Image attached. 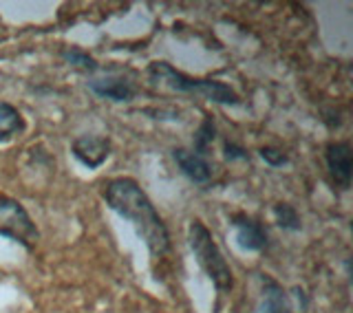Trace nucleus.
I'll return each instance as SVG.
<instances>
[{"label":"nucleus","instance_id":"nucleus-1","mask_svg":"<svg viewBox=\"0 0 353 313\" xmlns=\"http://www.w3.org/2000/svg\"><path fill=\"white\" fill-rule=\"evenodd\" d=\"M102 196L110 210L135 225L141 241L146 243L152 261H159L170 252L168 228H165L159 212L154 210L152 201L148 199V194L143 192L135 179L130 176L110 179L104 185Z\"/></svg>","mask_w":353,"mask_h":313},{"label":"nucleus","instance_id":"nucleus-2","mask_svg":"<svg viewBox=\"0 0 353 313\" xmlns=\"http://www.w3.org/2000/svg\"><path fill=\"white\" fill-rule=\"evenodd\" d=\"M148 77L152 84L168 86L179 93H201L216 104H239V95L223 82L216 80H201V77H190L181 71L172 69L168 62H152L148 66Z\"/></svg>","mask_w":353,"mask_h":313},{"label":"nucleus","instance_id":"nucleus-3","mask_svg":"<svg viewBox=\"0 0 353 313\" xmlns=\"http://www.w3.org/2000/svg\"><path fill=\"white\" fill-rule=\"evenodd\" d=\"M188 241H190L194 259L199 261V265H201V270L208 274L210 281H212L216 292L228 294L234 287V274H232L223 252L219 250L212 232L201 221H192L190 230H188Z\"/></svg>","mask_w":353,"mask_h":313},{"label":"nucleus","instance_id":"nucleus-4","mask_svg":"<svg viewBox=\"0 0 353 313\" xmlns=\"http://www.w3.org/2000/svg\"><path fill=\"white\" fill-rule=\"evenodd\" d=\"M0 236L16 241L27 250H33L40 241V232L29 212L22 208L20 201L7 194H0Z\"/></svg>","mask_w":353,"mask_h":313},{"label":"nucleus","instance_id":"nucleus-5","mask_svg":"<svg viewBox=\"0 0 353 313\" xmlns=\"http://www.w3.org/2000/svg\"><path fill=\"white\" fill-rule=\"evenodd\" d=\"M325 159L329 174L334 179V183L340 190H349L351 188V179H353V152L349 141H331L325 148Z\"/></svg>","mask_w":353,"mask_h":313},{"label":"nucleus","instance_id":"nucleus-6","mask_svg":"<svg viewBox=\"0 0 353 313\" xmlns=\"http://www.w3.org/2000/svg\"><path fill=\"white\" fill-rule=\"evenodd\" d=\"M71 150L77 161L84 163L88 170H95V168H99L108 159L110 141L99 135H82V137L73 139Z\"/></svg>","mask_w":353,"mask_h":313},{"label":"nucleus","instance_id":"nucleus-7","mask_svg":"<svg viewBox=\"0 0 353 313\" xmlns=\"http://www.w3.org/2000/svg\"><path fill=\"white\" fill-rule=\"evenodd\" d=\"M232 225L236 228V241L243 250L248 252H261L268 248V232L259 221L250 219L248 214H234Z\"/></svg>","mask_w":353,"mask_h":313},{"label":"nucleus","instance_id":"nucleus-8","mask_svg":"<svg viewBox=\"0 0 353 313\" xmlns=\"http://www.w3.org/2000/svg\"><path fill=\"white\" fill-rule=\"evenodd\" d=\"M172 156L176 165L181 168V172L194 183H208L212 179V165L205 159V156L196 154L194 150H185V148H176L172 150Z\"/></svg>","mask_w":353,"mask_h":313},{"label":"nucleus","instance_id":"nucleus-9","mask_svg":"<svg viewBox=\"0 0 353 313\" xmlns=\"http://www.w3.org/2000/svg\"><path fill=\"white\" fill-rule=\"evenodd\" d=\"M261 303L256 313H292V305L287 300L285 289L274 281L272 276H261Z\"/></svg>","mask_w":353,"mask_h":313},{"label":"nucleus","instance_id":"nucleus-10","mask_svg":"<svg viewBox=\"0 0 353 313\" xmlns=\"http://www.w3.org/2000/svg\"><path fill=\"white\" fill-rule=\"evenodd\" d=\"M88 86H91V91L95 95L113 99V102H130L137 93V88L132 86V82H128L126 77H117V75L102 77V80H91Z\"/></svg>","mask_w":353,"mask_h":313},{"label":"nucleus","instance_id":"nucleus-11","mask_svg":"<svg viewBox=\"0 0 353 313\" xmlns=\"http://www.w3.org/2000/svg\"><path fill=\"white\" fill-rule=\"evenodd\" d=\"M25 130V119L20 110L7 102H0V141H11Z\"/></svg>","mask_w":353,"mask_h":313},{"label":"nucleus","instance_id":"nucleus-12","mask_svg":"<svg viewBox=\"0 0 353 313\" xmlns=\"http://www.w3.org/2000/svg\"><path fill=\"white\" fill-rule=\"evenodd\" d=\"M62 58L69 62L71 66H75V69H80V71H86V73H93L97 71L99 66L95 62V58H91L86 51L82 49H77V47H71V49H64L62 51Z\"/></svg>","mask_w":353,"mask_h":313},{"label":"nucleus","instance_id":"nucleus-13","mask_svg":"<svg viewBox=\"0 0 353 313\" xmlns=\"http://www.w3.org/2000/svg\"><path fill=\"white\" fill-rule=\"evenodd\" d=\"M274 216H276V223H279L283 230H292V232L301 230V216H298L296 208L290 203H276Z\"/></svg>","mask_w":353,"mask_h":313},{"label":"nucleus","instance_id":"nucleus-14","mask_svg":"<svg viewBox=\"0 0 353 313\" xmlns=\"http://www.w3.org/2000/svg\"><path fill=\"white\" fill-rule=\"evenodd\" d=\"M212 141H214V121H212V117H210V115H205L203 124L199 126L196 135H194V152L205 156L210 143H212Z\"/></svg>","mask_w":353,"mask_h":313},{"label":"nucleus","instance_id":"nucleus-15","mask_svg":"<svg viewBox=\"0 0 353 313\" xmlns=\"http://www.w3.org/2000/svg\"><path fill=\"white\" fill-rule=\"evenodd\" d=\"M259 152H261V156H263V159L268 161L270 165H274V168H279V165L287 163V154H285L283 150H279V148L265 146V148H261Z\"/></svg>","mask_w":353,"mask_h":313},{"label":"nucleus","instance_id":"nucleus-16","mask_svg":"<svg viewBox=\"0 0 353 313\" xmlns=\"http://www.w3.org/2000/svg\"><path fill=\"white\" fill-rule=\"evenodd\" d=\"M223 150H225V159H230V161H234V159H245V156H248L245 150L239 148V146H234V143H230V141H225Z\"/></svg>","mask_w":353,"mask_h":313}]
</instances>
